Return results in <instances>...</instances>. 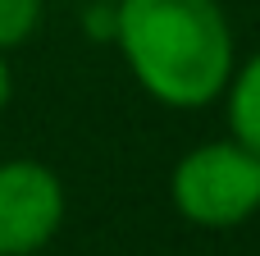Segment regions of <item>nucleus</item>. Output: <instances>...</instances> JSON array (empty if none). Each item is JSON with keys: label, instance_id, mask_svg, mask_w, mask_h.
<instances>
[{"label": "nucleus", "instance_id": "nucleus-1", "mask_svg": "<svg viewBox=\"0 0 260 256\" xmlns=\"http://www.w3.org/2000/svg\"><path fill=\"white\" fill-rule=\"evenodd\" d=\"M110 41L137 87L165 110L224 101L238 69V41L219 0H114Z\"/></svg>", "mask_w": 260, "mask_h": 256}, {"label": "nucleus", "instance_id": "nucleus-3", "mask_svg": "<svg viewBox=\"0 0 260 256\" xmlns=\"http://www.w3.org/2000/svg\"><path fill=\"white\" fill-rule=\"evenodd\" d=\"M64 183L41 160H0V256H37L64 229Z\"/></svg>", "mask_w": 260, "mask_h": 256}, {"label": "nucleus", "instance_id": "nucleus-4", "mask_svg": "<svg viewBox=\"0 0 260 256\" xmlns=\"http://www.w3.org/2000/svg\"><path fill=\"white\" fill-rule=\"evenodd\" d=\"M224 110H229V137L242 142L251 156H260V50L233 69Z\"/></svg>", "mask_w": 260, "mask_h": 256}, {"label": "nucleus", "instance_id": "nucleus-2", "mask_svg": "<svg viewBox=\"0 0 260 256\" xmlns=\"http://www.w3.org/2000/svg\"><path fill=\"white\" fill-rule=\"evenodd\" d=\"M169 202L192 229H238L260 215V156L233 137L201 142L178 156L169 174Z\"/></svg>", "mask_w": 260, "mask_h": 256}, {"label": "nucleus", "instance_id": "nucleus-5", "mask_svg": "<svg viewBox=\"0 0 260 256\" xmlns=\"http://www.w3.org/2000/svg\"><path fill=\"white\" fill-rule=\"evenodd\" d=\"M41 23V0H0V55L23 46Z\"/></svg>", "mask_w": 260, "mask_h": 256}, {"label": "nucleus", "instance_id": "nucleus-6", "mask_svg": "<svg viewBox=\"0 0 260 256\" xmlns=\"http://www.w3.org/2000/svg\"><path fill=\"white\" fill-rule=\"evenodd\" d=\"M9 101H14V73H9V60L0 55V115L9 110Z\"/></svg>", "mask_w": 260, "mask_h": 256}]
</instances>
